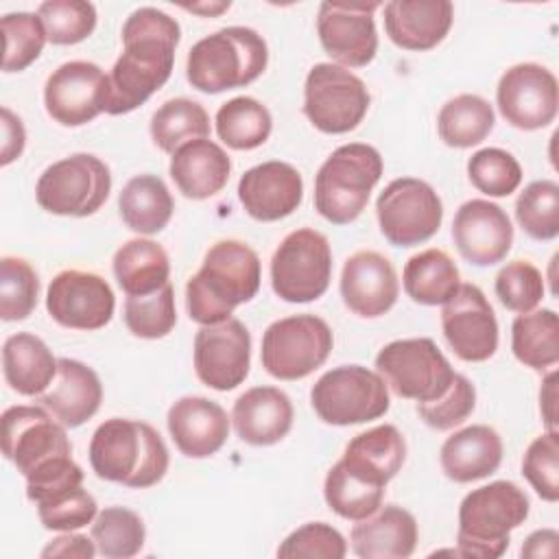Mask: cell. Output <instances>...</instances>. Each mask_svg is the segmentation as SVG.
<instances>
[{
    "label": "cell",
    "mask_w": 559,
    "mask_h": 559,
    "mask_svg": "<svg viewBox=\"0 0 559 559\" xmlns=\"http://www.w3.org/2000/svg\"><path fill=\"white\" fill-rule=\"evenodd\" d=\"M181 28L175 17L140 7L122 24V55L109 76L107 114L120 116L144 105L168 79Z\"/></svg>",
    "instance_id": "1"
},
{
    "label": "cell",
    "mask_w": 559,
    "mask_h": 559,
    "mask_svg": "<svg viewBox=\"0 0 559 559\" xmlns=\"http://www.w3.org/2000/svg\"><path fill=\"white\" fill-rule=\"evenodd\" d=\"M260 258L242 240H218L186 284L188 317L201 325L223 323L260 290Z\"/></svg>",
    "instance_id": "2"
},
{
    "label": "cell",
    "mask_w": 559,
    "mask_h": 559,
    "mask_svg": "<svg viewBox=\"0 0 559 559\" xmlns=\"http://www.w3.org/2000/svg\"><path fill=\"white\" fill-rule=\"evenodd\" d=\"M90 465L98 478L131 489L157 485L168 472V448L159 432L138 419L111 417L90 441Z\"/></svg>",
    "instance_id": "3"
},
{
    "label": "cell",
    "mask_w": 559,
    "mask_h": 559,
    "mask_svg": "<svg viewBox=\"0 0 559 559\" xmlns=\"http://www.w3.org/2000/svg\"><path fill=\"white\" fill-rule=\"evenodd\" d=\"M269 63L264 37L247 26H227L199 39L186 59L188 83L205 94H218L253 83Z\"/></svg>",
    "instance_id": "4"
},
{
    "label": "cell",
    "mask_w": 559,
    "mask_h": 559,
    "mask_svg": "<svg viewBox=\"0 0 559 559\" xmlns=\"http://www.w3.org/2000/svg\"><path fill=\"white\" fill-rule=\"evenodd\" d=\"M531 502L511 480L472 489L459 507L456 546L461 557L496 559L509 548V535L528 518Z\"/></svg>",
    "instance_id": "5"
},
{
    "label": "cell",
    "mask_w": 559,
    "mask_h": 559,
    "mask_svg": "<svg viewBox=\"0 0 559 559\" xmlns=\"http://www.w3.org/2000/svg\"><path fill=\"white\" fill-rule=\"evenodd\" d=\"M378 148L349 142L332 151L314 177V210L332 225L356 221L382 177Z\"/></svg>",
    "instance_id": "6"
},
{
    "label": "cell",
    "mask_w": 559,
    "mask_h": 559,
    "mask_svg": "<svg viewBox=\"0 0 559 559\" xmlns=\"http://www.w3.org/2000/svg\"><path fill=\"white\" fill-rule=\"evenodd\" d=\"M310 404L321 421L354 426L382 417L389 406V386L378 371L362 365H343L325 371L310 391Z\"/></svg>",
    "instance_id": "7"
},
{
    "label": "cell",
    "mask_w": 559,
    "mask_h": 559,
    "mask_svg": "<svg viewBox=\"0 0 559 559\" xmlns=\"http://www.w3.org/2000/svg\"><path fill=\"white\" fill-rule=\"evenodd\" d=\"M109 192L111 173L92 153H74L50 164L35 186V199L41 210L76 218L98 212Z\"/></svg>",
    "instance_id": "8"
},
{
    "label": "cell",
    "mask_w": 559,
    "mask_h": 559,
    "mask_svg": "<svg viewBox=\"0 0 559 559\" xmlns=\"http://www.w3.org/2000/svg\"><path fill=\"white\" fill-rule=\"evenodd\" d=\"M334 345L330 325L310 312L273 321L262 334V367L277 380H301L319 369Z\"/></svg>",
    "instance_id": "9"
},
{
    "label": "cell",
    "mask_w": 559,
    "mask_h": 559,
    "mask_svg": "<svg viewBox=\"0 0 559 559\" xmlns=\"http://www.w3.org/2000/svg\"><path fill=\"white\" fill-rule=\"evenodd\" d=\"M332 280V249L328 238L301 227L284 236L271 258L273 293L288 304L319 299Z\"/></svg>",
    "instance_id": "10"
},
{
    "label": "cell",
    "mask_w": 559,
    "mask_h": 559,
    "mask_svg": "<svg viewBox=\"0 0 559 559\" xmlns=\"http://www.w3.org/2000/svg\"><path fill=\"white\" fill-rule=\"evenodd\" d=\"M376 369L395 395L417 404L441 397L456 373L428 336L386 343L376 356Z\"/></svg>",
    "instance_id": "11"
},
{
    "label": "cell",
    "mask_w": 559,
    "mask_h": 559,
    "mask_svg": "<svg viewBox=\"0 0 559 559\" xmlns=\"http://www.w3.org/2000/svg\"><path fill=\"white\" fill-rule=\"evenodd\" d=\"M369 90L360 76L336 63H314L304 85V114L321 133L354 131L369 109Z\"/></svg>",
    "instance_id": "12"
},
{
    "label": "cell",
    "mask_w": 559,
    "mask_h": 559,
    "mask_svg": "<svg viewBox=\"0 0 559 559\" xmlns=\"http://www.w3.org/2000/svg\"><path fill=\"white\" fill-rule=\"evenodd\" d=\"M382 236L395 247L430 240L443 221V203L435 188L415 177L393 179L376 201Z\"/></svg>",
    "instance_id": "13"
},
{
    "label": "cell",
    "mask_w": 559,
    "mask_h": 559,
    "mask_svg": "<svg viewBox=\"0 0 559 559\" xmlns=\"http://www.w3.org/2000/svg\"><path fill=\"white\" fill-rule=\"evenodd\" d=\"M2 452L28 476L39 465L72 454L66 426L44 406H9L2 413Z\"/></svg>",
    "instance_id": "14"
},
{
    "label": "cell",
    "mask_w": 559,
    "mask_h": 559,
    "mask_svg": "<svg viewBox=\"0 0 559 559\" xmlns=\"http://www.w3.org/2000/svg\"><path fill=\"white\" fill-rule=\"evenodd\" d=\"M109 76L92 61H66L46 79L44 105L63 127H81L107 109Z\"/></svg>",
    "instance_id": "15"
},
{
    "label": "cell",
    "mask_w": 559,
    "mask_h": 559,
    "mask_svg": "<svg viewBox=\"0 0 559 559\" xmlns=\"http://www.w3.org/2000/svg\"><path fill=\"white\" fill-rule=\"evenodd\" d=\"M496 103L502 118L522 131L548 127L559 107L555 74L539 63L511 66L498 81Z\"/></svg>",
    "instance_id": "16"
},
{
    "label": "cell",
    "mask_w": 559,
    "mask_h": 559,
    "mask_svg": "<svg viewBox=\"0 0 559 559\" xmlns=\"http://www.w3.org/2000/svg\"><path fill=\"white\" fill-rule=\"evenodd\" d=\"M114 308L111 286L92 271L66 269L52 277L46 293L48 314L70 330H100L111 321Z\"/></svg>",
    "instance_id": "17"
},
{
    "label": "cell",
    "mask_w": 559,
    "mask_h": 559,
    "mask_svg": "<svg viewBox=\"0 0 559 559\" xmlns=\"http://www.w3.org/2000/svg\"><path fill=\"white\" fill-rule=\"evenodd\" d=\"M441 330L452 352L465 362L489 360L498 349V321L476 284H461L443 304Z\"/></svg>",
    "instance_id": "18"
},
{
    "label": "cell",
    "mask_w": 559,
    "mask_h": 559,
    "mask_svg": "<svg viewBox=\"0 0 559 559\" xmlns=\"http://www.w3.org/2000/svg\"><path fill=\"white\" fill-rule=\"evenodd\" d=\"M251 365V334L240 319L203 325L194 336L197 378L216 391H231L245 382Z\"/></svg>",
    "instance_id": "19"
},
{
    "label": "cell",
    "mask_w": 559,
    "mask_h": 559,
    "mask_svg": "<svg viewBox=\"0 0 559 559\" xmlns=\"http://www.w3.org/2000/svg\"><path fill=\"white\" fill-rule=\"evenodd\" d=\"M378 2H321L317 33L323 50L347 68H362L378 52L373 11Z\"/></svg>",
    "instance_id": "20"
},
{
    "label": "cell",
    "mask_w": 559,
    "mask_h": 559,
    "mask_svg": "<svg viewBox=\"0 0 559 559\" xmlns=\"http://www.w3.org/2000/svg\"><path fill=\"white\" fill-rule=\"evenodd\" d=\"M452 240L463 260L491 266L511 251L513 225L500 205L487 199H469L454 214Z\"/></svg>",
    "instance_id": "21"
},
{
    "label": "cell",
    "mask_w": 559,
    "mask_h": 559,
    "mask_svg": "<svg viewBox=\"0 0 559 559\" xmlns=\"http://www.w3.org/2000/svg\"><path fill=\"white\" fill-rule=\"evenodd\" d=\"M400 295V284L391 260L378 251L352 253L341 271L343 304L358 317L376 319L386 314Z\"/></svg>",
    "instance_id": "22"
},
{
    "label": "cell",
    "mask_w": 559,
    "mask_h": 559,
    "mask_svg": "<svg viewBox=\"0 0 559 559\" xmlns=\"http://www.w3.org/2000/svg\"><path fill=\"white\" fill-rule=\"evenodd\" d=\"M238 199L251 218L273 223L290 216L301 205L304 179L286 162H262L240 177Z\"/></svg>",
    "instance_id": "23"
},
{
    "label": "cell",
    "mask_w": 559,
    "mask_h": 559,
    "mask_svg": "<svg viewBox=\"0 0 559 559\" xmlns=\"http://www.w3.org/2000/svg\"><path fill=\"white\" fill-rule=\"evenodd\" d=\"M166 424L177 450L190 459L216 454L229 437V417L225 408L201 395L179 397L168 408Z\"/></svg>",
    "instance_id": "24"
},
{
    "label": "cell",
    "mask_w": 559,
    "mask_h": 559,
    "mask_svg": "<svg viewBox=\"0 0 559 559\" xmlns=\"http://www.w3.org/2000/svg\"><path fill=\"white\" fill-rule=\"evenodd\" d=\"M454 7L448 0H391L384 4V31L404 50H430L452 26Z\"/></svg>",
    "instance_id": "25"
},
{
    "label": "cell",
    "mask_w": 559,
    "mask_h": 559,
    "mask_svg": "<svg viewBox=\"0 0 559 559\" xmlns=\"http://www.w3.org/2000/svg\"><path fill=\"white\" fill-rule=\"evenodd\" d=\"M103 402V384L92 367L74 358H59L52 386L39 395V404L66 428H79L96 415Z\"/></svg>",
    "instance_id": "26"
},
{
    "label": "cell",
    "mask_w": 559,
    "mask_h": 559,
    "mask_svg": "<svg viewBox=\"0 0 559 559\" xmlns=\"http://www.w3.org/2000/svg\"><path fill=\"white\" fill-rule=\"evenodd\" d=\"M293 402L277 386H253L245 391L231 408L236 435L249 445H273L293 426Z\"/></svg>",
    "instance_id": "27"
},
{
    "label": "cell",
    "mask_w": 559,
    "mask_h": 559,
    "mask_svg": "<svg viewBox=\"0 0 559 559\" xmlns=\"http://www.w3.org/2000/svg\"><path fill=\"white\" fill-rule=\"evenodd\" d=\"M417 520L397 504H386L358 520L349 533L352 550L360 559H406L417 546Z\"/></svg>",
    "instance_id": "28"
},
{
    "label": "cell",
    "mask_w": 559,
    "mask_h": 559,
    "mask_svg": "<svg viewBox=\"0 0 559 559\" xmlns=\"http://www.w3.org/2000/svg\"><path fill=\"white\" fill-rule=\"evenodd\" d=\"M168 173L186 199L203 201L218 194L227 186L231 159L221 144L199 138L173 153Z\"/></svg>",
    "instance_id": "29"
},
{
    "label": "cell",
    "mask_w": 559,
    "mask_h": 559,
    "mask_svg": "<svg viewBox=\"0 0 559 559\" xmlns=\"http://www.w3.org/2000/svg\"><path fill=\"white\" fill-rule=\"evenodd\" d=\"M338 461L360 480L386 487L406 461V441L393 424H380L356 435Z\"/></svg>",
    "instance_id": "30"
},
{
    "label": "cell",
    "mask_w": 559,
    "mask_h": 559,
    "mask_svg": "<svg viewBox=\"0 0 559 559\" xmlns=\"http://www.w3.org/2000/svg\"><path fill=\"white\" fill-rule=\"evenodd\" d=\"M502 461V439L485 424H472L448 437L439 452L443 474L454 483H474L491 476Z\"/></svg>",
    "instance_id": "31"
},
{
    "label": "cell",
    "mask_w": 559,
    "mask_h": 559,
    "mask_svg": "<svg viewBox=\"0 0 559 559\" xmlns=\"http://www.w3.org/2000/svg\"><path fill=\"white\" fill-rule=\"evenodd\" d=\"M57 358L48 345L28 332L11 334L2 345V371L7 384L20 395H39L57 376Z\"/></svg>",
    "instance_id": "32"
},
{
    "label": "cell",
    "mask_w": 559,
    "mask_h": 559,
    "mask_svg": "<svg viewBox=\"0 0 559 559\" xmlns=\"http://www.w3.org/2000/svg\"><path fill=\"white\" fill-rule=\"evenodd\" d=\"M111 269L127 297L148 295L168 284L170 260L166 249L155 240L133 238L114 253Z\"/></svg>",
    "instance_id": "33"
},
{
    "label": "cell",
    "mask_w": 559,
    "mask_h": 559,
    "mask_svg": "<svg viewBox=\"0 0 559 559\" xmlns=\"http://www.w3.org/2000/svg\"><path fill=\"white\" fill-rule=\"evenodd\" d=\"M118 210L129 229L151 236L168 225L175 201L157 175H135L124 183Z\"/></svg>",
    "instance_id": "34"
},
{
    "label": "cell",
    "mask_w": 559,
    "mask_h": 559,
    "mask_svg": "<svg viewBox=\"0 0 559 559\" xmlns=\"http://www.w3.org/2000/svg\"><path fill=\"white\" fill-rule=\"evenodd\" d=\"M406 295L421 306L445 304L461 286L454 260L441 249H426L408 258L402 273Z\"/></svg>",
    "instance_id": "35"
},
{
    "label": "cell",
    "mask_w": 559,
    "mask_h": 559,
    "mask_svg": "<svg viewBox=\"0 0 559 559\" xmlns=\"http://www.w3.org/2000/svg\"><path fill=\"white\" fill-rule=\"evenodd\" d=\"M513 356L537 371L559 362V319L550 308L518 314L511 325Z\"/></svg>",
    "instance_id": "36"
},
{
    "label": "cell",
    "mask_w": 559,
    "mask_h": 559,
    "mask_svg": "<svg viewBox=\"0 0 559 559\" xmlns=\"http://www.w3.org/2000/svg\"><path fill=\"white\" fill-rule=\"evenodd\" d=\"M493 122L496 114L487 98L478 94H459L439 109L437 131L448 146L469 148L491 133Z\"/></svg>",
    "instance_id": "37"
},
{
    "label": "cell",
    "mask_w": 559,
    "mask_h": 559,
    "mask_svg": "<svg viewBox=\"0 0 559 559\" xmlns=\"http://www.w3.org/2000/svg\"><path fill=\"white\" fill-rule=\"evenodd\" d=\"M216 133L234 151H253L262 146L273 129L266 105L251 96H236L216 111Z\"/></svg>",
    "instance_id": "38"
},
{
    "label": "cell",
    "mask_w": 559,
    "mask_h": 559,
    "mask_svg": "<svg viewBox=\"0 0 559 559\" xmlns=\"http://www.w3.org/2000/svg\"><path fill=\"white\" fill-rule=\"evenodd\" d=\"M151 138L164 153L210 135V116L205 107L190 98H170L157 107L151 118Z\"/></svg>",
    "instance_id": "39"
},
{
    "label": "cell",
    "mask_w": 559,
    "mask_h": 559,
    "mask_svg": "<svg viewBox=\"0 0 559 559\" xmlns=\"http://www.w3.org/2000/svg\"><path fill=\"white\" fill-rule=\"evenodd\" d=\"M323 496L336 515L358 522L382 507L384 487L360 480L341 461H336L325 476Z\"/></svg>",
    "instance_id": "40"
},
{
    "label": "cell",
    "mask_w": 559,
    "mask_h": 559,
    "mask_svg": "<svg viewBox=\"0 0 559 559\" xmlns=\"http://www.w3.org/2000/svg\"><path fill=\"white\" fill-rule=\"evenodd\" d=\"M92 539L103 557L129 559L142 550L146 528L135 511L127 507H107L92 524Z\"/></svg>",
    "instance_id": "41"
},
{
    "label": "cell",
    "mask_w": 559,
    "mask_h": 559,
    "mask_svg": "<svg viewBox=\"0 0 559 559\" xmlns=\"http://www.w3.org/2000/svg\"><path fill=\"white\" fill-rule=\"evenodd\" d=\"M518 225L533 240L559 236V186L552 179L531 181L515 201Z\"/></svg>",
    "instance_id": "42"
},
{
    "label": "cell",
    "mask_w": 559,
    "mask_h": 559,
    "mask_svg": "<svg viewBox=\"0 0 559 559\" xmlns=\"http://www.w3.org/2000/svg\"><path fill=\"white\" fill-rule=\"evenodd\" d=\"M124 323L133 336L164 338L177 323L175 290L170 282L155 293L133 295L124 301Z\"/></svg>",
    "instance_id": "43"
},
{
    "label": "cell",
    "mask_w": 559,
    "mask_h": 559,
    "mask_svg": "<svg viewBox=\"0 0 559 559\" xmlns=\"http://www.w3.org/2000/svg\"><path fill=\"white\" fill-rule=\"evenodd\" d=\"M37 15L55 46L79 44L96 28V7L85 0H48L39 4Z\"/></svg>",
    "instance_id": "44"
},
{
    "label": "cell",
    "mask_w": 559,
    "mask_h": 559,
    "mask_svg": "<svg viewBox=\"0 0 559 559\" xmlns=\"http://www.w3.org/2000/svg\"><path fill=\"white\" fill-rule=\"evenodd\" d=\"M39 277L35 269L15 255L0 260V317L4 321H24L37 306Z\"/></svg>",
    "instance_id": "45"
},
{
    "label": "cell",
    "mask_w": 559,
    "mask_h": 559,
    "mask_svg": "<svg viewBox=\"0 0 559 559\" xmlns=\"http://www.w3.org/2000/svg\"><path fill=\"white\" fill-rule=\"evenodd\" d=\"M0 24L4 35L2 70L4 72L26 70L41 55L44 44L48 41V35L39 15L26 13V11L7 13Z\"/></svg>",
    "instance_id": "46"
},
{
    "label": "cell",
    "mask_w": 559,
    "mask_h": 559,
    "mask_svg": "<svg viewBox=\"0 0 559 559\" xmlns=\"http://www.w3.org/2000/svg\"><path fill=\"white\" fill-rule=\"evenodd\" d=\"M467 177L487 197H509L522 181V166L509 151L489 146L467 159Z\"/></svg>",
    "instance_id": "47"
},
{
    "label": "cell",
    "mask_w": 559,
    "mask_h": 559,
    "mask_svg": "<svg viewBox=\"0 0 559 559\" xmlns=\"http://www.w3.org/2000/svg\"><path fill=\"white\" fill-rule=\"evenodd\" d=\"M496 295L500 304L518 314L531 312L544 297V275L528 260H513L496 275Z\"/></svg>",
    "instance_id": "48"
},
{
    "label": "cell",
    "mask_w": 559,
    "mask_h": 559,
    "mask_svg": "<svg viewBox=\"0 0 559 559\" xmlns=\"http://www.w3.org/2000/svg\"><path fill=\"white\" fill-rule=\"evenodd\" d=\"M522 474L535 493L546 502L559 500V435L546 430L524 452Z\"/></svg>",
    "instance_id": "49"
},
{
    "label": "cell",
    "mask_w": 559,
    "mask_h": 559,
    "mask_svg": "<svg viewBox=\"0 0 559 559\" xmlns=\"http://www.w3.org/2000/svg\"><path fill=\"white\" fill-rule=\"evenodd\" d=\"M96 500L87 489L70 487L37 502V515L48 531H76L96 518Z\"/></svg>",
    "instance_id": "50"
},
{
    "label": "cell",
    "mask_w": 559,
    "mask_h": 559,
    "mask_svg": "<svg viewBox=\"0 0 559 559\" xmlns=\"http://www.w3.org/2000/svg\"><path fill=\"white\" fill-rule=\"evenodd\" d=\"M474 406H476L474 384L465 376L454 373L448 391L432 402L417 404V413L430 428L450 430L463 424L472 415Z\"/></svg>",
    "instance_id": "51"
},
{
    "label": "cell",
    "mask_w": 559,
    "mask_h": 559,
    "mask_svg": "<svg viewBox=\"0 0 559 559\" xmlns=\"http://www.w3.org/2000/svg\"><path fill=\"white\" fill-rule=\"evenodd\" d=\"M347 544L343 535L325 522H308L295 528L277 548V557H325L343 559Z\"/></svg>",
    "instance_id": "52"
},
{
    "label": "cell",
    "mask_w": 559,
    "mask_h": 559,
    "mask_svg": "<svg viewBox=\"0 0 559 559\" xmlns=\"http://www.w3.org/2000/svg\"><path fill=\"white\" fill-rule=\"evenodd\" d=\"M24 478H26V498L37 504L52 493H59L70 487H79L83 483V469L72 461V454H68L39 465Z\"/></svg>",
    "instance_id": "53"
},
{
    "label": "cell",
    "mask_w": 559,
    "mask_h": 559,
    "mask_svg": "<svg viewBox=\"0 0 559 559\" xmlns=\"http://www.w3.org/2000/svg\"><path fill=\"white\" fill-rule=\"evenodd\" d=\"M24 142L26 133L22 120L9 107H2V166L11 164L15 157L22 155Z\"/></svg>",
    "instance_id": "54"
},
{
    "label": "cell",
    "mask_w": 559,
    "mask_h": 559,
    "mask_svg": "<svg viewBox=\"0 0 559 559\" xmlns=\"http://www.w3.org/2000/svg\"><path fill=\"white\" fill-rule=\"evenodd\" d=\"M94 555H96L94 539H87L85 535H72L70 531L66 535L55 537L41 550V557H81V559H92Z\"/></svg>",
    "instance_id": "55"
},
{
    "label": "cell",
    "mask_w": 559,
    "mask_h": 559,
    "mask_svg": "<svg viewBox=\"0 0 559 559\" xmlns=\"http://www.w3.org/2000/svg\"><path fill=\"white\" fill-rule=\"evenodd\" d=\"M557 542L559 535L555 528H542L526 537L522 544V557H557Z\"/></svg>",
    "instance_id": "56"
},
{
    "label": "cell",
    "mask_w": 559,
    "mask_h": 559,
    "mask_svg": "<svg viewBox=\"0 0 559 559\" xmlns=\"http://www.w3.org/2000/svg\"><path fill=\"white\" fill-rule=\"evenodd\" d=\"M557 371H550L544 378L542 391H539V408L546 424V430H557V415H555V402H557Z\"/></svg>",
    "instance_id": "57"
},
{
    "label": "cell",
    "mask_w": 559,
    "mask_h": 559,
    "mask_svg": "<svg viewBox=\"0 0 559 559\" xmlns=\"http://www.w3.org/2000/svg\"><path fill=\"white\" fill-rule=\"evenodd\" d=\"M231 2H216V4H186L183 9L186 11H192V13H201V15H218L223 11L229 9Z\"/></svg>",
    "instance_id": "58"
}]
</instances>
